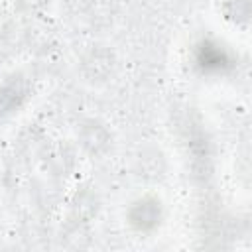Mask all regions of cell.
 <instances>
[{
  "mask_svg": "<svg viewBox=\"0 0 252 252\" xmlns=\"http://www.w3.org/2000/svg\"><path fill=\"white\" fill-rule=\"evenodd\" d=\"M77 77L91 89L108 87L118 75V53L108 43H89L77 55Z\"/></svg>",
  "mask_w": 252,
  "mask_h": 252,
  "instance_id": "cell-1",
  "label": "cell"
},
{
  "mask_svg": "<svg viewBox=\"0 0 252 252\" xmlns=\"http://www.w3.org/2000/svg\"><path fill=\"white\" fill-rule=\"evenodd\" d=\"M75 144L83 156L102 159L112 152L114 132L106 120L98 116H83L75 124Z\"/></svg>",
  "mask_w": 252,
  "mask_h": 252,
  "instance_id": "cell-2",
  "label": "cell"
},
{
  "mask_svg": "<svg viewBox=\"0 0 252 252\" xmlns=\"http://www.w3.org/2000/svg\"><path fill=\"white\" fill-rule=\"evenodd\" d=\"M165 220V205L156 193H144L136 197L126 209L128 226L142 236H150Z\"/></svg>",
  "mask_w": 252,
  "mask_h": 252,
  "instance_id": "cell-3",
  "label": "cell"
},
{
  "mask_svg": "<svg viewBox=\"0 0 252 252\" xmlns=\"http://www.w3.org/2000/svg\"><path fill=\"white\" fill-rule=\"evenodd\" d=\"M132 171L146 185H156L163 181L169 171V161L161 146L152 144V142L138 146V150L134 152V159H132Z\"/></svg>",
  "mask_w": 252,
  "mask_h": 252,
  "instance_id": "cell-4",
  "label": "cell"
},
{
  "mask_svg": "<svg viewBox=\"0 0 252 252\" xmlns=\"http://www.w3.org/2000/svg\"><path fill=\"white\" fill-rule=\"evenodd\" d=\"M98 195L91 185H81L71 197V217L77 222L91 220L98 211Z\"/></svg>",
  "mask_w": 252,
  "mask_h": 252,
  "instance_id": "cell-5",
  "label": "cell"
},
{
  "mask_svg": "<svg viewBox=\"0 0 252 252\" xmlns=\"http://www.w3.org/2000/svg\"><path fill=\"white\" fill-rule=\"evenodd\" d=\"M222 14L236 26H246L250 20V0H224Z\"/></svg>",
  "mask_w": 252,
  "mask_h": 252,
  "instance_id": "cell-6",
  "label": "cell"
},
{
  "mask_svg": "<svg viewBox=\"0 0 252 252\" xmlns=\"http://www.w3.org/2000/svg\"><path fill=\"white\" fill-rule=\"evenodd\" d=\"M51 0H16V10L26 16H39L49 8Z\"/></svg>",
  "mask_w": 252,
  "mask_h": 252,
  "instance_id": "cell-7",
  "label": "cell"
},
{
  "mask_svg": "<svg viewBox=\"0 0 252 252\" xmlns=\"http://www.w3.org/2000/svg\"><path fill=\"white\" fill-rule=\"evenodd\" d=\"M96 0H61V6H65V10L73 16H79V14H87L93 6H94Z\"/></svg>",
  "mask_w": 252,
  "mask_h": 252,
  "instance_id": "cell-8",
  "label": "cell"
},
{
  "mask_svg": "<svg viewBox=\"0 0 252 252\" xmlns=\"http://www.w3.org/2000/svg\"><path fill=\"white\" fill-rule=\"evenodd\" d=\"M0 226H2V224H0Z\"/></svg>",
  "mask_w": 252,
  "mask_h": 252,
  "instance_id": "cell-9",
  "label": "cell"
}]
</instances>
